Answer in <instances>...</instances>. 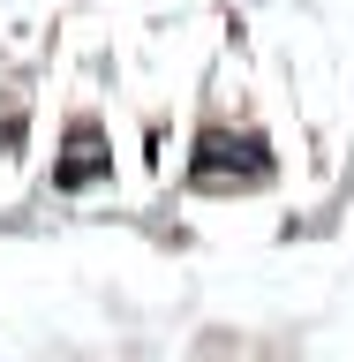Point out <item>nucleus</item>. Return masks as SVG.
<instances>
[{
    "label": "nucleus",
    "mask_w": 354,
    "mask_h": 362,
    "mask_svg": "<svg viewBox=\"0 0 354 362\" xmlns=\"http://www.w3.org/2000/svg\"><path fill=\"white\" fill-rule=\"evenodd\" d=\"M83 174H98V136H76V151H68V166H61V189H83Z\"/></svg>",
    "instance_id": "nucleus-1"
}]
</instances>
